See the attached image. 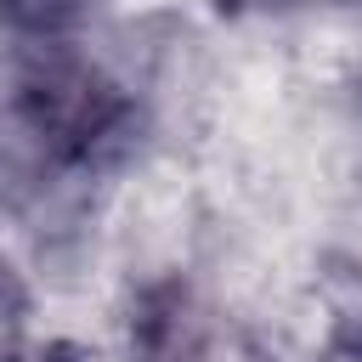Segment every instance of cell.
<instances>
[{
	"label": "cell",
	"mask_w": 362,
	"mask_h": 362,
	"mask_svg": "<svg viewBox=\"0 0 362 362\" xmlns=\"http://www.w3.org/2000/svg\"><path fill=\"white\" fill-rule=\"evenodd\" d=\"M351 362H362V334H356V345H351Z\"/></svg>",
	"instance_id": "obj_2"
},
{
	"label": "cell",
	"mask_w": 362,
	"mask_h": 362,
	"mask_svg": "<svg viewBox=\"0 0 362 362\" xmlns=\"http://www.w3.org/2000/svg\"><path fill=\"white\" fill-rule=\"evenodd\" d=\"M17 362V356H11ZM34 362H79V356H68V351H51V356H34Z\"/></svg>",
	"instance_id": "obj_1"
}]
</instances>
